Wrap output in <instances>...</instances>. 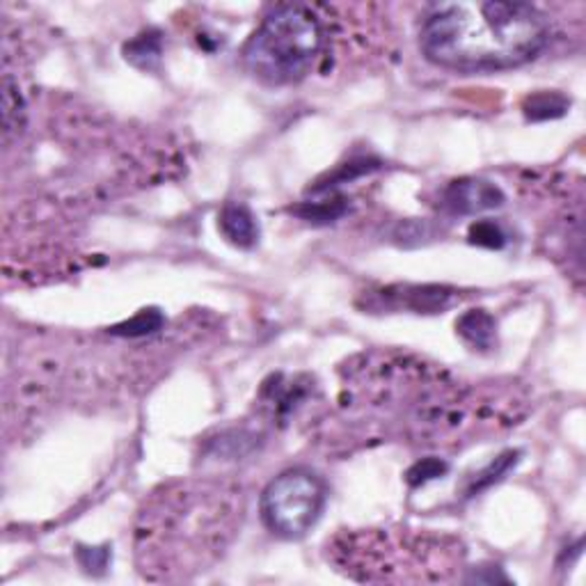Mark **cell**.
<instances>
[{
	"mask_svg": "<svg viewBox=\"0 0 586 586\" xmlns=\"http://www.w3.org/2000/svg\"><path fill=\"white\" fill-rule=\"evenodd\" d=\"M456 332L474 351H490L497 340V323L486 310H469L456 321Z\"/></svg>",
	"mask_w": 586,
	"mask_h": 586,
	"instance_id": "9c48e42d",
	"label": "cell"
},
{
	"mask_svg": "<svg viewBox=\"0 0 586 586\" xmlns=\"http://www.w3.org/2000/svg\"><path fill=\"white\" fill-rule=\"evenodd\" d=\"M328 560L357 582H454L465 562L452 537L406 529H360L328 543Z\"/></svg>",
	"mask_w": 586,
	"mask_h": 586,
	"instance_id": "3957f363",
	"label": "cell"
},
{
	"mask_svg": "<svg viewBox=\"0 0 586 586\" xmlns=\"http://www.w3.org/2000/svg\"><path fill=\"white\" fill-rule=\"evenodd\" d=\"M323 48V23L310 8L277 5L243 46V65L266 86H294L312 74Z\"/></svg>",
	"mask_w": 586,
	"mask_h": 586,
	"instance_id": "277c9868",
	"label": "cell"
},
{
	"mask_svg": "<svg viewBox=\"0 0 586 586\" xmlns=\"http://www.w3.org/2000/svg\"><path fill=\"white\" fill-rule=\"evenodd\" d=\"M505 204V192L486 179H461L442 190L440 207L452 215H474Z\"/></svg>",
	"mask_w": 586,
	"mask_h": 586,
	"instance_id": "8992f818",
	"label": "cell"
},
{
	"mask_svg": "<svg viewBox=\"0 0 586 586\" xmlns=\"http://www.w3.org/2000/svg\"><path fill=\"white\" fill-rule=\"evenodd\" d=\"M444 472H446V463L444 461L424 458V461H420L408 472V482L412 486H420V484H427V482L440 477V474H444Z\"/></svg>",
	"mask_w": 586,
	"mask_h": 586,
	"instance_id": "5bb4252c",
	"label": "cell"
},
{
	"mask_svg": "<svg viewBox=\"0 0 586 586\" xmlns=\"http://www.w3.org/2000/svg\"><path fill=\"white\" fill-rule=\"evenodd\" d=\"M550 42L548 16L527 3L461 0L427 14L420 46L438 67L479 74L532 63Z\"/></svg>",
	"mask_w": 586,
	"mask_h": 586,
	"instance_id": "7a4b0ae2",
	"label": "cell"
},
{
	"mask_svg": "<svg viewBox=\"0 0 586 586\" xmlns=\"http://www.w3.org/2000/svg\"><path fill=\"white\" fill-rule=\"evenodd\" d=\"M325 507V486L310 469H287L262 495V516L273 534L302 539L319 522Z\"/></svg>",
	"mask_w": 586,
	"mask_h": 586,
	"instance_id": "5b68a950",
	"label": "cell"
},
{
	"mask_svg": "<svg viewBox=\"0 0 586 586\" xmlns=\"http://www.w3.org/2000/svg\"><path fill=\"white\" fill-rule=\"evenodd\" d=\"M568 101L562 95H550V92H541L527 99L524 106V115L527 120H552V118H562L566 113Z\"/></svg>",
	"mask_w": 586,
	"mask_h": 586,
	"instance_id": "30bf717a",
	"label": "cell"
},
{
	"mask_svg": "<svg viewBox=\"0 0 586 586\" xmlns=\"http://www.w3.org/2000/svg\"><path fill=\"white\" fill-rule=\"evenodd\" d=\"M401 294H395L392 289H387L380 294V298L389 300L387 307H406L417 314H435L452 307L461 296L454 289L446 287H403L399 289Z\"/></svg>",
	"mask_w": 586,
	"mask_h": 586,
	"instance_id": "52a82bcc",
	"label": "cell"
},
{
	"mask_svg": "<svg viewBox=\"0 0 586 586\" xmlns=\"http://www.w3.org/2000/svg\"><path fill=\"white\" fill-rule=\"evenodd\" d=\"M218 230L232 245L243 247V250L255 247L259 241L257 218L241 202H230V204L222 207V211L218 215Z\"/></svg>",
	"mask_w": 586,
	"mask_h": 586,
	"instance_id": "ba28073f",
	"label": "cell"
},
{
	"mask_svg": "<svg viewBox=\"0 0 586 586\" xmlns=\"http://www.w3.org/2000/svg\"><path fill=\"white\" fill-rule=\"evenodd\" d=\"M469 243L474 245H484V247H501L507 243L505 232L493 220H482V222H474L469 228Z\"/></svg>",
	"mask_w": 586,
	"mask_h": 586,
	"instance_id": "4fadbf2b",
	"label": "cell"
},
{
	"mask_svg": "<svg viewBox=\"0 0 586 586\" xmlns=\"http://www.w3.org/2000/svg\"><path fill=\"white\" fill-rule=\"evenodd\" d=\"M243 516L236 488L218 482L163 486L135 522V560L145 579L186 582L232 543Z\"/></svg>",
	"mask_w": 586,
	"mask_h": 586,
	"instance_id": "6da1fadb",
	"label": "cell"
},
{
	"mask_svg": "<svg viewBox=\"0 0 586 586\" xmlns=\"http://www.w3.org/2000/svg\"><path fill=\"white\" fill-rule=\"evenodd\" d=\"M165 323L163 314L156 310H143L141 314H135L131 321H124L113 328V334L120 338H145V334L158 330Z\"/></svg>",
	"mask_w": 586,
	"mask_h": 586,
	"instance_id": "7c38bea8",
	"label": "cell"
},
{
	"mask_svg": "<svg viewBox=\"0 0 586 586\" xmlns=\"http://www.w3.org/2000/svg\"><path fill=\"white\" fill-rule=\"evenodd\" d=\"M124 53H126V60H131L135 67L152 69L154 63H158L161 58V40L158 35L145 33L137 40H133L131 44H126Z\"/></svg>",
	"mask_w": 586,
	"mask_h": 586,
	"instance_id": "8fae6325",
	"label": "cell"
}]
</instances>
